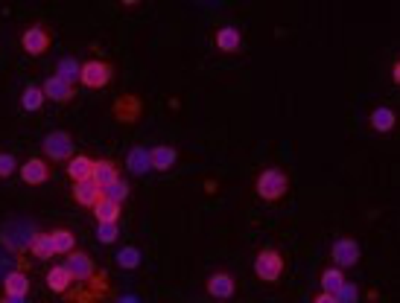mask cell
Returning <instances> with one entry per match:
<instances>
[{
  "instance_id": "obj_1",
  "label": "cell",
  "mask_w": 400,
  "mask_h": 303,
  "mask_svg": "<svg viewBox=\"0 0 400 303\" xmlns=\"http://www.w3.org/2000/svg\"><path fill=\"white\" fill-rule=\"evenodd\" d=\"M255 190H257V196H260L263 201H281V198L289 193V178H287L284 169L269 166V169H263V172L257 175Z\"/></svg>"
},
{
  "instance_id": "obj_2",
  "label": "cell",
  "mask_w": 400,
  "mask_h": 303,
  "mask_svg": "<svg viewBox=\"0 0 400 303\" xmlns=\"http://www.w3.org/2000/svg\"><path fill=\"white\" fill-rule=\"evenodd\" d=\"M284 268H287L284 254L275 251V248H263V251L257 254V260H255V275H257L263 283H278L281 275H284Z\"/></svg>"
},
{
  "instance_id": "obj_3",
  "label": "cell",
  "mask_w": 400,
  "mask_h": 303,
  "mask_svg": "<svg viewBox=\"0 0 400 303\" xmlns=\"http://www.w3.org/2000/svg\"><path fill=\"white\" fill-rule=\"evenodd\" d=\"M41 149H44V155H47L50 161L65 164V161L73 158V137H71L68 132H50V134L44 137Z\"/></svg>"
},
{
  "instance_id": "obj_4",
  "label": "cell",
  "mask_w": 400,
  "mask_h": 303,
  "mask_svg": "<svg viewBox=\"0 0 400 303\" xmlns=\"http://www.w3.org/2000/svg\"><path fill=\"white\" fill-rule=\"evenodd\" d=\"M114 76V68L108 62H103V58H91V62L82 65V73H79V82L85 87H106Z\"/></svg>"
},
{
  "instance_id": "obj_5",
  "label": "cell",
  "mask_w": 400,
  "mask_h": 303,
  "mask_svg": "<svg viewBox=\"0 0 400 303\" xmlns=\"http://www.w3.org/2000/svg\"><path fill=\"white\" fill-rule=\"evenodd\" d=\"M50 44H53V38L47 33V26H41V23H33L29 29H24V36H21V47L29 55H44L50 50Z\"/></svg>"
},
{
  "instance_id": "obj_6",
  "label": "cell",
  "mask_w": 400,
  "mask_h": 303,
  "mask_svg": "<svg viewBox=\"0 0 400 303\" xmlns=\"http://www.w3.org/2000/svg\"><path fill=\"white\" fill-rule=\"evenodd\" d=\"M330 257L336 262V268H354L359 262V242L357 239H336L333 248H330Z\"/></svg>"
},
{
  "instance_id": "obj_7",
  "label": "cell",
  "mask_w": 400,
  "mask_h": 303,
  "mask_svg": "<svg viewBox=\"0 0 400 303\" xmlns=\"http://www.w3.org/2000/svg\"><path fill=\"white\" fill-rule=\"evenodd\" d=\"M65 268L71 271V277H73V280H79V283L94 280V275H97V265H94V260H91L88 254H82V251H73V254H68V262H65Z\"/></svg>"
},
{
  "instance_id": "obj_8",
  "label": "cell",
  "mask_w": 400,
  "mask_h": 303,
  "mask_svg": "<svg viewBox=\"0 0 400 303\" xmlns=\"http://www.w3.org/2000/svg\"><path fill=\"white\" fill-rule=\"evenodd\" d=\"M21 178H24V184H29V187L47 184V181H50V164L41 161V158H29V161L21 166Z\"/></svg>"
},
{
  "instance_id": "obj_9",
  "label": "cell",
  "mask_w": 400,
  "mask_h": 303,
  "mask_svg": "<svg viewBox=\"0 0 400 303\" xmlns=\"http://www.w3.org/2000/svg\"><path fill=\"white\" fill-rule=\"evenodd\" d=\"M41 90H44V97H47V100H53V102H71V100L76 97V87H73V85H68V82H61L56 73L44 79Z\"/></svg>"
},
{
  "instance_id": "obj_10",
  "label": "cell",
  "mask_w": 400,
  "mask_h": 303,
  "mask_svg": "<svg viewBox=\"0 0 400 303\" xmlns=\"http://www.w3.org/2000/svg\"><path fill=\"white\" fill-rule=\"evenodd\" d=\"M207 292H210V297L228 300V297H234V292H237V280L228 275V271H217V275L207 277Z\"/></svg>"
},
{
  "instance_id": "obj_11",
  "label": "cell",
  "mask_w": 400,
  "mask_h": 303,
  "mask_svg": "<svg viewBox=\"0 0 400 303\" xmlns=\"http://www.w3.org/2000/svg\"><path fill=\"white\" fill-rule=\"evenodd\" d=\"M178 161V152L173 146H152L149 149V166L155 172H170Z\"/></svg>"
},
{
  "instance_id": "obj_12",
  "label": "cell",
  "mask_w": 400,
  "mask_h": 303,
  "mask_svg": "<svg viewBox=\"0 0 400 303\" xmlns=\"http://www.w3.org/2000/svg\"><path fill=\"white\" fill-rule=\"evenodd\" d=\"M213 44H217L220 53H240L242 50V36H240V29L234 23H228V26H220L217 29V38H213Z\"/></svg>"
},
{
  "instance_id": "obj_13",
  "label": "cell",
  "mask_w": 400,
  "mask_h": 303,
  "mask_svg": "<svg viewBox=\"0 0 400 303\" xmlns=\"http://www.w3.org/2000/svg\"><path fill=\"white\" fill-rule=\"evenodd\" d=\"M103 198V187L94 184V181H79V184H73V201L94 210V204Z\"/></svg>"
},
{
  "instance_id": "obj_14",
  "label": "cell",
  "mask_w": 400,
  "mask_h": 303,
  "mask_svg": "<svg viewBox=\"0 0 400 303\" xmlns=\"http://www.w3.org/2000/svg\"><path fill=\"white\" fill-rule=\"evenodd\" d=\"M68 175L73 178V184H79V181H94V161L88 155H73L68 161Z\"/></svg>"
},
{
  "instance_id": "obj_15",
  "label": "cell",
  "mask_w": 400,
  "mask_h": 303,
  "mask_svg": "<svg viewBox=\"0 0 400 303\" xmlns=\"http://www.w3.org/2000/svg\"><path fill=\"white\" fill-rule=\"evenodd\" d=\"M71 283H73V277H71V271H68L65 265H53V268L47 271V286H50V292L65 294V292L71 289Z\"/></svg>"
},
{
  "instance_id": "obj_16",
  "label": "cell",
  "mask_w": 400,
  "mask_h": 303,
  "mask_svg": "<svg viewBox=\"0 0 400 303\" xmlns=\"http://www.w3.org/2000/svg\"><path fill=\"white\" fill-rule=\"evenodd\" d=\"M50 242H53V251L56 254H73L76 251V236L68 230V228H56V230H50Z\"/></svg>"
},
{
  "instance_id": "obj_17",
  "label": "cell",
  "mask_w": 400,
  "mask_h": 303,
  "mask_svg": "<svg viewBox=\"0 0 400 303\" xmlns=\"http://www.w3.org/2000/svg\"><path fill=\"white\" fill-rule=\"evenodd\" d=\"M394 126H397V114H394L389 105H380V108L371 111V129H374V132L389 134Z\"/></svg>"
},
{
  "instance_id": "obj_18",
  "label": "cell",
  "mask_w": 400,
  "mask_h": 303,
  "mask_svg": "<svg viewBox=\"0 0 400 303\" xmlns=\"http://www.w3.org/2000/svg\"><path fill=\"white\" fill-rule=\"evenodd\" d=\"M120 207H123V204H114V201H108V198L103 196V198L94 204V219H97L100 225H111V222L120 225Z\"/></svg>"
},
{
  "instance_id": "obj_19",
  "label": "cell",
  "mask_w": 400,
  "mask_h": 303,
  "mask_svg": "<svg viewBox=\"0 0 400 303\" xmlns=\"http://www.w3.org/2000/svg\"><path fill=\"white\" fill-rule=\"evenodd\" d=\"M140 100L138 97H120L117 102H114V114H117V119H123V123H132V119H138L140 117Z\"/></svg>"
},
{
  "instance_id": "obj_20",
  "label": "cell",
  "mask_w": 400,
  "mask_h": 303,
  "mask_svg": "<svg viewBox=\"0 0 400 303\" xmlns=\"http://www.w3.org/2000/svg\"><path fill=\"white\" fill-rule=\"evenodd\" d=\"M117 178H120V169H117V164H114V161H108V158L94 161V184L108 187V184H114Z\"/></svg>"
},
{
  "instance_id": "obj_21",
  "label": "cell",
  "mask_w": 400,
  "mask_h": 303,
  "mask_svg": "<svg viewBox=\"0 0 400 303\" xmlns=\"http://www.w3.org/2000/svg\"><path fill=\"white\" fill-rule=\"evenodd\" d=\"M4 292L9 297H26L29 294V277L24 275V271H12V275H6V280H4Z\"/></svg>"
},
{
  "instance_id": "obj_22",
  "label": "cell",
  "mask_w": 400,
  "mask_h": 303,
  "mask_svg": "<svg viewBox=\"0 0 400 303\" xmlns=\"http://www.w3.org/2000/svg\"><path fill=\"white\" fill-rule=\"evenodd\" d=\"M126 166L135 172V175H146L152 166H149V149H143V146H135L129 155H126Z\"/></svg>"
},
{
  "instance_id": "obj_23",
  "label": "cell",
  "mask_w": 400,
  "mask_h": 303,
  "mask_svg": "<svg viewBox=\"0 0 400 303\" xmlns=\"http://www.w3.org/2000/svg\"><path fill=\"white\" fill-rule=\"evenodd\" d=\"M79 73H82V65L76 62V58H61V62L56 65V76L61 82H68V85H76L79 82Z\"/></svg>"
},
{
  "instance_id": "obj_24",
  "label": "cell",
  "mask_w": 400,
  "mask_h": 303,
  "mask_svg": "<svg viewBox=\"0 0 400 303\" xmlns=\"http://www.w3.org/2000/svg\"><path fill=\"white\" fill-rule=\"evenodd\" d=\"M322 292H327V294H336V292H339L342 289V283H345V275H342V268H324L322 271Z\"/></svg>"
},
{
  "instance_id": "obj_25",
  "label": "cell",
  "mask_w": 400,
  "mask_h": 303,
  "mask_svg": "<svg viewBox=\"0 0 400 303\" xmlns=\"http://www.w3.org/2000/svg\"><path fill=\"white\" fill-rule=\"evenodd\" d=\"M44 90L39 87V85H29L26 90H24V97H21V108L24 111H41V105H44Z\"/></svg>"
},
{
  "instance_id": "obj_26",
  "label": "cell",
  "mask_w": 400,
  "mask_h": 303,
  "mask_svg": "<svg viewBox=\"0 0 400 303\" xmlns=\"http://www.w3.org/2000/svg\"><path fill=\"white\" fill-rule=\"evenodd\" d=\"M140 251L135 248V245H126V248H120L117 251V265L120 268H126V271H135V268H140Z\"/></svg>"
},
{
  "instance_id": "obj_27",
  "label": "cell",
  "mask_w": 400,
  "mask_h": 303,
  "mask_svg": "<svg viewBox=\"0 0 400 303\" xmlns=\"http://www.w3.org/2000/svg\"><path fill=\"white\" fill-rule=\"evenodd\" d=\"M33 257H39V260H50V257H56V251H53V242H50V233H36L33 236Z\"/></svg>"
},
{
  "instance_id": "obj_28",
  "label": "cell",
  "mask_w": 400,
  "mask_h": 303,
  "mask_svg": "<svg viewBox=\"0 0 400 303\" xmlns=\"http://www.w3.org/2000/svg\"><path fill=\"white\" fill-rule=\"evenodd\" d=\"M103 196L108 198V201H114V204H123L129 198V184L123 178H117L114 184H108V187H103Z\"/></svg>"
},
{
  "instance_id": "obj_29",
  "label": "cell",
  "mask_w": 400,
  "mask_h": 303,
  "mask_svg": "<svg viewBox=\"0 0 400 303\" xmlns=\"http://www.w3.org/2000/svg\"><path fill=\"white\" fill-rule=\"evenodd\" d=\"M333 297H336V303H357V300H359V289H357L354 283H348V280H345V283H342V289L336 292Z\"/></svg>"
},
{
  "instance_id": "obj_30",
  "label": "cell",
  "mask_w": 400,
  "mask_h": 303,
  "mask_svg": "<svg viewBox=\"0 0 400 303\" xmlns=\"http://www.w3.org/2000/svg\"><path fill=\"white\" fill-rule=\"evenodd\" d=\"M117 236H120V225H100L97 228V239L103 242V245H111V242H117Z\"/></svg>"
},
{
  "instance_id": "obj_31",
  "label": "cell",
  "mask_w": 400,
  "mask_h": 303,
  "mask_svg": "<svg viewBox=\"0 0 400 303\" xmlns=\"http://www.w3.org/2000/svg\"><path fill=\"white\" fill-rule=\"evenodd\" d=\"M12 172H15V158L4 152V155H0V178H9Z\"/></svg>"
},
{
  "instance_id": "obj_32",
  "label": "cell",
  "mask_w": 400,
  "mask_h": 303,
  "mask_svg": "<svg viewBox=\"0 0 400 303\" xmlns=\"http://www.w3.org/2000/svg\"><path fill=\"white\" fill-rule=\"evenodd\" d=\"M313 303H336V297H333V294H327V292H319Z\"/></svg>"
},
{
  "instance_id": "obj_33",
  "label": "cell",
  "mask_w": 400,
  "mask_h": 303,
  "mask_svg": "<svg viewBox=\"0 0 400 303\" xmlns=\"http://www.w3.org/2000/svg\"><path fill=\"white\" fill-rule=\"evenodd\" d=\"M4 303H26V297H9V294H6V300H4Z\"/></svg>"
}]
</instances>
